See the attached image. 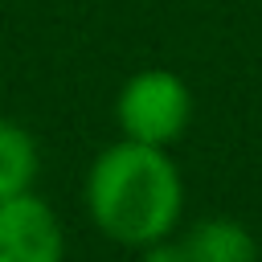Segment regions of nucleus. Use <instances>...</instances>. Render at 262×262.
Masks as SVG:
<instances>
[{
	"mask_svg": "<svg viewBox=\"0 0 262 262\" xmlns=\"http://www.w3.org/2000/svg\"><path fill=\"white\" fill-rule=\"evenodd\" d=\"M115 119L123 127V139L168 147L184 135V127L192 119V94L180 74L151 66L123 82V90L115 98Z\"/></svg>",
	"mask_w": 262,
	"mask_h": 262,
	"instance_id": "2",
	"label": "nucleus"
},
{
	"mask_svg": "<svg viewBox=\"0 0 262 262\" xmlns=\"http://www.w3.org/2000/svg\"><path fill=\"white\" fill-rule=\"evenodd\" d=\"M86 209L102 237L143 250L160 237H172L184 209L180 168L164 147L119 139L102 147L86 176Z\"/></svg>",
	"mask_w": 262,
	"mask_h": 262,
	"instance_id": "1",
	"label": "nucleus"
},
{
	"mask_svg": "<svg viewBox=\"0 0 262 262\" xmlns=\"http://www.w3.org/2000/svg\"><path fill=\"white\" fill-rule=\"evenodd\" d=\"M66 233L57 213L33 196L16 192L0 201V262H61Z\"/></svg>",
	"mask_w": 262,
	"mask_h": 262,
	"instance_id": "3",
	"label": "nucleus"
},
{
	"mask_svg": "<svg viewBox=\"0 0 262 262\" xmlns=\"http://www.w3.org/2000/svg\"><path fill=\"white\" fill-rule=\"evenodd\" d=\"M184 262H258V242L237 217H205L180 237Z\"/></svg>",
	"mask_w": 262,
	"mask_h": 262,
	"instance_id": "4",
	"label": "nucleus"
},
{
	"mask_svg": "<svg viewBox=\"0 0 262 262\" xmlns=\"http://www.w3.org/2000/svg\"><path fill=\"white\" fill-rule=\"evenodd\" d=\"M143 262H184V258H180V242L160 237V242L143 246Z\"/></svg>",
	"mask_w": 262,
	"mask_h": 262,
	"instance_id": "6",
	"label": "nucleus"
},
{
	"mask_svg": "<svg viewBox=\"0 0 262 262\" xmlns=\"http://www.w3.org/2000/svg\"><path fill=\"white\" fill-rule=\"evenodd\" d=\"M37 180V143L33 135L12 123V119H0V201L16 196V192H29Z\"/></svg>",
	"mask_w": 262,
	"mask_h": 262,
	"instance_id": "5",
	"label": "nucleus"
}]
</instances>
